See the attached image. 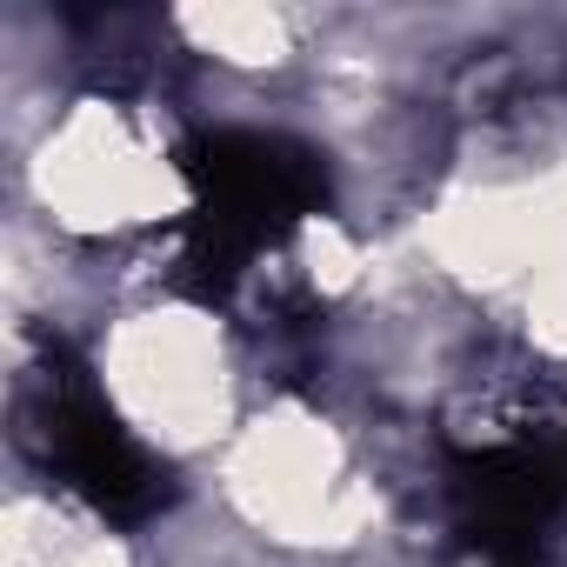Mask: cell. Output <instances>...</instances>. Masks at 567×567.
Segmentation results:
<instances>
[{"label": "cell", "instance_id": "6da1fadb", "mask_svg": "<svg viewBox=\"0 0 567 567\" xmlns=\"http://www.w3.org/2000/svg\"><path fill=\"white\" fill-rule=\"evenodd\" d=\"M181 174L194 181V227L181 254V280L194 295H227L247 254L288 234L321 207V167L274 134H194L181 147Z\"/></svg>", "mask_w": 567, "mask_h": 567}, {"label": "cell", "instance_id": "7a4b0ae2", "mask_svg": "<svg viewBox=\"0 0 567 567\" xmlns=\"http://www.w3.org/2000/svg\"><path fill=\"white\" fill-rule=\"evenodd\" d=\"M41 441L54 474L107 520H147L167 501V481L154 467V454L101 408V394L81 374H54L48 401H41Z\"/></svg>", "mask_w": 567, "mask_h": 567}]
</instances>
